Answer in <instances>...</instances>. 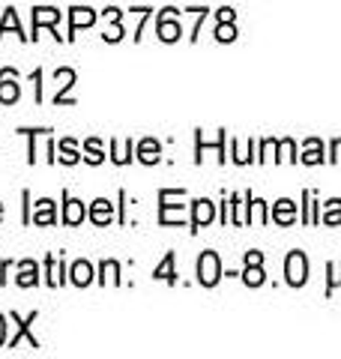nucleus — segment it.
Masks as SVG:
<instances>
[{
	"mask_svg": "<svg viewBox=\"0 0 341 359\" xmlns=\"http://www.w3.org/2000/svg\"><path fill=\"white\" fill-rule=\"evenodd\" d=\"M135 159V141H111V162L114 165H129Z\"/></svg>",
	"mask_w": 341,
	"mask_h": 359,
	"instance_id": "obj_19",
	"label": "nucleus"
},
{
	"mask_svg": "<svg viewBox=\"0 0 341 359\" xmlns=\"http://www.w3.org/2000/svg\"><path fill=\"white\" fill-rule=\"evenodd\" d=\"M231 144L236 147V156H234V162H236V165H248V162H255V138H248V141L243 144V147H240L236 141H231Z\"/></svg>",
	"mask_w": 341,
	"mask_h": 359,
	"instance_id": "obj_28",
	"label": "nucleus"
},
{
	"mask_svg": "<svg viewBox=\"0 0 341 359\" xmlns=\"http://www.w3.org/2000/svg\"><path fill=\"white\" fill-rule=\"evenodd\" d=\"M96 25V13L90 6H72L69 9V36L66 39H75V33L81 27H93Z\"/></svg>",
	"mask_w": 341,
	"mask_h": 359,
	"instance_id": "obj_10",
	"label": "nucleus"
},
{
	"mask_svg": "<svg viewBox=\"0 0 341 359\" xmlns=\"http://www.w3.org/2000/svg\"><path fill=\"white\" fill-rule=\"evenodd\" d=\"M215 39H219V42H234L236 39L234 21H219V27H215Z\"/></svg>",
	"mask_w": 341,
	"mask_h": 359,
	"instance_id": "obj_32",
	"label": "nucleus"
},
{
	"mask_svg": "<svg viewBox=\"0 0 341 359\" xmlns=\"http://www.w3.org/2000/svg\"><path fill=\"white\" fill-rule=\"evenodd\" d=\"M284 278H288L290 287H302L309 282V257H305V252L293 249L284 257Z\"/></svg>",
	"mask_w": 341,
	"mask_h": 359,
	"instance_id": "obj_2",
	"label": "nucleus"
},
{
	"mask_svg": "<svg viewBox=\"0 0 341 359\" xmlns=\"http://www.w3.org/2000/svg\"><path fill=\"white\" fill-rule=\"evenodd\" d=\"M54 78H57V84H60V93L54 96V102H57V105L72 102V99H66L63 93H66V90H69V87L75 84V69H69V66H66V69H57V72H54Z\"/></svg>",
	"mask_w": 341,
	"mask_h": 359,
	"instance_id": "obj_21",
	"label": "nucleus"
},
{
	"mask_svg": "<svg viewBox=\"0 0 341 359\" xmlns=\"http://www.w3.org/2000/svg\"><path fill=\"white\" fill-rule=\"evenodd\" d=\"M321 222H323V224H341V201H338V198H333V201H329V204L323 207Z\"/></svg>",
	"mask_w": 341,
	"mask_h": 359,
	"instance_id": "obj_30",
	"label": "nucleus"
},
{
	"mask_svg": "<svg viewBox=\"0 0 341 359\" xmlns=\"http://www.w3.org/2000/svg\"><path fill=\"white\" fill-rule=\"evenodd\" d=\"M276 150H279V138H264V141H260V156H258V162L276 159Z\"/></svg>",
	"mask_w": 341,
	"mask_h": 359,
	"instance_id": "obj_31",
	"label": "nucleus"
},
{
	"mask_svg": "<svg viewBox=\"0 0 341 359\" xmlns=\"http://www.w3.org/2000/svg\"><path fill=\"white\" fill-rule=\"evenodd\" d=\"M60 18H63L60 9H54V6H36V9H33V36L30 39H39V30L42 27H51V36L60 42L63 36L57 33V21H60Z\"/></svg>",
	"mask_w": 341,
	"mask_h": 359,
	"instance_id": "obj_4",
	"label": "nucleus"
},
{
	"mask_svg": "<svg viewBox=\"0 0 341 359\" xmlns=\"http://www.w3.org/2000/svg\"><path fill=\"white\" fill-rule=\"evenodd\" d=\"M302 165H323L326 156H323V141L321 138H309L302 144V156H300Z\"/></svg>",
	"mask_w": 341,
	"mask_h": 359,
	"instance_id": "obj_16",
	"label": "nucleus"
},
{
	"mask_svg": "<svg viewBox=\"0 0 341 359\" xmlns=\"http://www.w3.org/2000/svg\"><path fill=\"white\" fill-rule=\"evenodd\" d=\"M236 18V13L231 6H225V9H219V21H234Z\"/></svg>",
	"mask_w": 341,
	"mask_h": 359,
	"instance_id": "obj_37",
	"label": "nucleus"
},
{
	"mask_svg": "<svg viewBox=\"0 0 341 359\" xmlns=\"http://www.w3.org/2000/svg\"><path fill=\"white\" fill-rule=\"evenodd\" d=\"M6 273H9V261H4V264H0V285H4V282H6V278H4Z\"/></svg>",
	"mask_w": 341,
	"mask_h": 359,
	"instance_id": "obj_40",
	"label": "nucleus"
},
{
	"mask_svg": "<svg viewBox=\"0 0 341 359\" xmlns=\"http://www.w3.org/2000/svg\"><path fill=\"white\" fill-rule=\"evenodd\" d=\"M84 159L90 165H102V162H105V150H102V141L99 138H87L84 141Z\"/></svg>",
	"mask_w": 341,
	"mask_h": 359,
	"instance_id": "obj_27",
	"label": "nucleus"
},
{
	"mask_svg": "<svg viewBox=\"0 0 341 359\" xmlns=\"http://www.w3.org/2000/svg\"><path fill=\"white\" fill-rule=\"evenodd\" d=\"M272 222L281 224V228H288V224L297 222V204H293L290 198H281L272 204Z\"/></svg>",
	"mask_w": 341,
	"mask_h": 359,
	"instance_id": "obj_13",
	"label": "nucleus"
},
{
	"mask_svg": "<svg viewBox=\"0 0 341 359\" xmlns=\"http://www.w3.org/2000/svg\"><path fill=\"white\" fill-rule=\"evenodd\" d=\"M18 96H21L18 72L6 66V69H0V102H4V105H13V102H18Z\"/></svg>",
	"mask_w": 341,
	"mask_h": 359,
	"instance_id": "obj_7",
	"label": "nucleus"
},
{
	"mask_svg": "<svg viewBox=\"0 0 341 359\" xmlns=\"http://www.w3.org/2000/svg\"><path fill=\"white\" fill-rule=\"evenodd\" d=\"M6 344V318L4 314H0V347Z\"/></svg>",
	"mask_w": 341,
	"mask_h": 359,
	"instance_id": "obj_39",
	"label": "nucleus"
},
{
	"mask_svg": "<svg viewBox=\"0 0 341 359\" xmlns=\"http://www.w3.org/2000/svg\"><path fill=\"white\" fill-rule=\"evenodd\" d=\"M329 162L341 165V138H333V144H329Z\"/></svg>",
	"mask_w": 341,
	"mask_h": 359,
	"instance_id": "obj_34",
	"label": "nucleus"
},
{
	"mask_svg": "<svg viewBox=\"0 0 341 359\" xmlns=\"http://www.w3.org/2000/svg\"><path fill=\"white\" fill-rule=\"evenodd\" d=\"M30 222L39 224V228H48V224H54V222H57V204H54L51 198H39L36 204H33Z\"/></svg>",
	"mask_w": 341,
	"mask_h": 359,
	"instance_id": "obj_9",
	"label": "nucleus"
},
{
	"mask_svg": "<svg viewBox=\"0 0 341 359\" xmlns=\"http://www.w3.org/2000/svg\"><path fill=\"white\" fill-rule=\"evenodd\" d=\"M99 282L102 285H120L123 278H120V264L117 261H102V266H99Z\"/></svg>",
	"mask_w": 341,
	"mask_h": 359,
	"instance_id": "obj_26",
	"label": "nucleus"
},
{
	"mask_svg": "<svg viewBox=\"0 0 341 359\" xmlns=\"http://www.w3.org/2000/svg\"><path fill=\"white\" fill-rule=\"evenodd\" d=\"M87 216H90V222H93V224H99V228H102V224H111L114 222V204L108 198H96Z\"/></svg>",
	"mask_w": 341,
	"mask_h": 359,
	"instance_id": "obj_15",
	"label": "nucleus"
},
{
	"mask_svg": "<svg viewBox=\"0 0 341 359\" xmlns=\"http://www.w3.org/2000/svg\"><path fill=\"white\" fill-rule=\"evenodd\" d=\"M329 269V282H326V294H333L335 287H341V261H333L326 266Z\"/></svg>",
	"mask_w": 341,
	"mask_h": 359,
	"instance_id": "obj_33",
	"label": "nucleus"
},
{
	"mask_svg": "<svg viewBox=\"0 0 341 359\" xmlns=\"http://www.w3.org/2000/svg\"><path fill=\"white\" fill-rule=\"evenodd\" d=\"M0 219H4V204H0Z\"/></svg>",
	"mask_w": 341,
	"mask_h": 359,
	"instance_id": "obj_41",
	"label": "nucleus"
},
{
	"mask_svg": "<svg viewBox=\"0 0 341 359\" xmlns=\"http://www.w3.org/2000/svg\"><path fill=\"white\" fill-rule=\"evenodd\" d=\"M243 282L248 285V287H260L267 282V273H264V264H246V269H243Z\"/></svg>",
	"mask_w": 341,
	"mask_h": 359,
	"instance_id": "obj_24",
	"label": "nucleus"
},
{
	"mask_svg": "<svg viewBox=\"0 0 341 359\" xmlns=\"http://www.w3.org/2000/svg\"><path fill=\"white\" fill-rule=\"evenodd\" d=\"M102 39H105V42H120V39H123V27L117 25V21H114V27L102 33Z\"/></svg>",
	"mask_w": 341,
	"mask_h": 359,
	"instance_id": "obj_35",
	"label": "nucleus"
},
{
	"mask_svg": "<svg viewBox=\"0 0 341 359\" xmlns=\"http://www.w3.org/2000/svg\"><path fill=\"white\" fill-rule=\"evenodd\" d=\"M63 282H66V264H63V257L48 255V257H45V285H48V287H60Z\"/></svg>",
	"mask_w": 341,
	"mask_h": 359,
	"instance_id": "obj_12",
	"label": "nucleus"
},
{
	"mask_svg": "<svg viewBox=\"0 0 341 359\" xmlns=\"http://www.w3.org/2000/svg\"><path fill=\"white\" fill-rule=\"evenodd\" d=\"M57 162H63V165H78L81 162V156H78V144L72 138H63L60 144H57Z\"/></svg>",
	"mask_w": 341,
	"mask_h": 359,
	"instance_id": "obj_22",
	"label": "nucleus"
},
{
	"mask_svg": "<svg viewBox=\"0 0 341 359\" xmlns=\"http://www.w3.org/2000/svg\"><path fill=\"white\" fill-rule=\"evenodd\" d=\"M156 36L162 42H168V45L183 36V27H180V21H177V9L174 6L162 9V15L156 18Z\"/></svg>",
	"mask_w": 341,
	"mask_h": 359,
	"instance_id": "obj_5",
	"label": "nucleus"
},
{
	"mask_svg": "<svg viewBox=\"0 0 341 359\" xmlns=\"http://www.w3.org/2000/svg\"><path fill=\"white\" fill-rule=\"evenodd\" d=\"M159 159H162V147H159L156 138H144L138 144V162L141 165H156Z\"/></svg>",
	"mask_w": 341,
	"mask_h": 359,
	"instance_id": "obj_20",
	"label": "nucleus"
},
{
	"mask_svg": "<svg viewBox=\"0 0 341 359\" xmlns=\"http://www.w3.org/2000/svg\"><path fill=\"white\" fill-rule=\"evenodd\" d=\"M215 219V204L210 198H198L192 201V231H201Z\"/></svg>",
	"mask_w": 341,
	"mask_h": 359,
	"instance_id": "obj_8",
	"label": "nucleus"
},
{
	"mask_svg": "<svg viewBox=\"0 0 341 359\" xmlns=\"http://www.w3.org/2000/svg\"><path fill=\"white\" fill-rule=\"evenodd\" d=\"M279 159L276 162H300V156H297V144H293V138H281L279 141Z\"/></svg>",
	"mask_w": 341,
	"mask_h": 359,
	"instance_id": "obj_29",
	"label": "nucleus"
},
{
	"mask_svg": "<svg viewBox=\"0 0 341 359\" xmlns=\"http://www.w3.org/2000/svg\"><path fill=\"white\" fill-rule=\"evenodd\" d=\"M9 318H13V323H15V335H13V339H9V341H6L9 347H18V341H21V339H27V344H30V347H39V339H36V335L30 332L33 320L39 318L36 311H30L27 318H21V314H15V311H13V314H9Z\"/></svg>",
	"mask_w": 341,
	"mask_h": 359,
	"instance_id": "obj_6",
	"label": "nucleus"
},
{
	"mask_svg": "<svg viewBox=\"0 0 341 359\" xmlns=\"http://www.w3.org/2000/svg\"><path fill=\"white\" fill-rule=\"evenodd\" d=\"M174 264H177V255H174V252H168V255L162 257V264L153 269V278H156V282L177 285V269H174Z\"/></svg>",
	"mask_w": 341,
	"mask_h": 359,
	"instance_id": "obj_17",
	"label": "nucleus"
},
{
	"mask_svg": "<svg viewBox=\"0 0 341 359\" xmlns=\"http://www.w3.org/2000/svg\"><path fill=\"white\" fill-rule=\"evenodd\" d=\"M87 219V207H84V201H78V198H72L69 192H63V222L66 224H81Z\"/></svg>",
	"mask_w": 341,
	"mask_h": 359,
	"instance_id": "obj_11",
	"label": "nucleus"
},
{
	"mask_svg": "<svg viewBox=\"0 0 341 359\" xmlns=\"http://www.w3.org/2000/svg\"><path fill=\"white\" fill-rule=\"evenodd\" d=\"M195 276H198V282L203 287H215L222 282V261H219V255L215 252H203L198 257V266H195Z\"/></svg>",
	"mask_w": 341,
	"mask_h": 359,
	"instance_id": "obj_3",
	"label": "nucleus"
},
{
	"mask_svg": "<svg viewBox=\"0 0 341 359\" xmlns=\"http://www.w3.org/2000/svg\"><path fill=\"white\" fill-rule=\"evenodd\" d=\"M102 15H105L108 21H120V9H117V6H108V9H105V13H102Z\"/></svg>",
	"mask_w": 341,
	"mask_h": 359,
	"instance_id": "obj_38",
	"label": "nucleus"
},
{
	"mask_svg": "<svg viewBox=\"0 0 341 359\" xmlns=\"http://www.w3.org/2000/svg\"><path fill=\"white\" fill-rule=\"evenodd\" d=\"M269 222V212H267V201H260L252 195L248 201V224H267Z\"/></svg>",
	"mask_w": 341,
	"mask_h": 359,
	"instance_id": "obj_23",
	"label": "nucleus"
},
{
	"mask_svg": "<svg viewBox=\"0 0 341 359\" xmlns=\"http://www.w3.org/2000/svg\"><path fill=\"white\" fill-rule=\"evenodd\" d=\"M183 189H162L159 192V222L162 224H183L186 222V207L174 204L177 198H183Z\"/></svg>",
	"mask_w": 341,
	"mask_h": 359,
	"instance_id": "obj_1",
	"label": "nucleus"
},
{
	"mask_svg": "<svg viewBox=\"0 0 341 359\" xmlns=\"http://www.w3.org/2000/svg\"><path fill=\"white\" fill-rule=\"evenodd\" d=\"M93 278H96V269L90 261H75L69 266V282L75 287H87V285H93Z\"/></svg>",
	"mask_w": 341,
	"mask_h": 359,
	"instance_id": "obj_14",
	"label": "nucleus"
},
{
	"mask_svg": "<svg viewBox=\"0 0 341 359\" xmlns=\"http://www.w3.org/2000/svg\"><path fill=\"white\" fill-rule=\"evenodd\" d=\"M6 30H15V36H21V39H30V36H25V30H21V25H18V15H15V9L9 6L6 13H4V21H0V39L6 36Z\"/></svg>",
	"mask_w": 341,
	"mask_h": 359,
	"instance_id": "obj_25",
	"label": "nucleus"
},
{
	"mask_svg": "<svg viewBox=\"0 0 341 359\" xmlns=\"http://www.w3.org/2000/svg\"><path fill=\"white\" fill-rule=\"evenodd\" d=\"M246 264H264V252H246Z\"/></svg>",
	"mask_w": 341,
	"mask_h": 359,
	"instance_id": "obj_36",
	"label": "nucleus"
},
{
	"mask_svg": "<svg viewBox=\"0 0 341 359\" xmlns=\"http://www.w3.org/2000/svg\"><path fill=\"white\" fill-rule=\"evenodd\" d=\"M15 285H18V287H33V285H39V264H36V261H21V264H18Z\"/></svg>",
	"mask_w": 341,
	"mask_h": 359,
	"instance_id": "obj_18",
	"label": "nucleus"
}]
</instances>
